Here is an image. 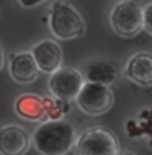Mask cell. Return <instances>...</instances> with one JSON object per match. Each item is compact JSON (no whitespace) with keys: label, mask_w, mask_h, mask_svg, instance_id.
Instances as JSON below:
<instances>
[{"label":"cell","mask_w":152,"mask_h":155,"mask_svg":"<svg viewBox=\"0 0 152 155\" xmlns=\"http://www.w3.org/2000/svg\"><path fill=\"white\" fill-rule=\"evenodd\" d=\"M85 78L80 74V70L72 67H59L54 72H51L49 77V91L57 100H74L79 93L80 87L83 85Z\"/></svg>","instance_id":"obj_6"},{"label":"cell","mask_w":152,"mask_h":155,"mask_svg":"<svg viewBox=\"0 0 152 155\" xmlns=\"http://www.w3.org/2000/svg\"><path fill=\"white\" fill-rule=\"evenodd\" d=\"M75 155H115L118 140L108 129L92 127L74 142Z\"/></svg>","instance_id":"obj_5"},{"label":"cell","mask_w":152,"mask_h":155,"mask_svg":"<svg viewBox=\"0 0 152 155\" xmlns=\"http://www.w3.org/2000/svg\"><path fill=\"white\" fill-rule=\"evenodd\" d=\"M75 103L80 111L87 114L96 116L106 113L113 104V93L108 85H101L95 82H83L79 93L75 95Z\"/></svg>","instance_id":"obj_4"},{"label":"cell","mask_w":152,"mask_h":155,"mask_svg":"<svg viewBox=\"0 0 152 155\" xmlns=\"http://www.w3.org/2000/svg\"><path fill=\"white\" fill-rule=\"evenodd\" d=\"M29 52H31L39 72L51 74L62 65V51L56 41L51 39L39 41L38 44L33 46V49Z\"/></svg>","instance_id":"obj_8"},{"label":"cell","mask_w":152,"mask_h":155,"mask_svg":"<svg viewBox=\"0 0 152 155\" xmlns=\"http://www.w3.org/2000/svg\"><path fill=\"white\" fill-rule=\"evenodd\" d=\"M75 139L74 126L61 118L41 124L33 134V145L41 155H66Z\"/></svg>","instance_id":"obj_1"},{"label":"cell","mask_w":152,"mask_h":155,"mask_svg":"<svg viewBox=\"0 0 152 155\" xmlns=\"http://www.w3.org/2000/svg\"><path fill=\"white\" fill-rule=\"evenodd\" d=\"M126 77L141 87L152 85V57L149 52H136L126 64Z\"/></svg>","instance_id":"obj_10"},{"label":"cell","mask_w":152,"mask_h":155,"mask_svg":"<svg viewBox=\"0 0 152 155\" xmlns=\"http://www.w3.org/2000/svg\"><path fill=\"white\" fill-rule=\"evenodd\" d=\"M80 74L83 75V78L87 82H95V83H101V85L110 87L118 78V67L113 62L96 59V61L87 62Z\"/></svg>","instance_id":"obj_11"},{"label":"cell","mask_w":152,"mask_h":155,"mask_svg":"<svg viewBox=\"0 0 152 155\" xmlns=\"http://www.w3.org/2000/svg\"><path fill=\"white\" fill-rule=\"evenodd\" d=\"M134 121H136V124H137V131H139L137 134H139V136H141V132H142V131H141V123H139V121H137V119H134ZM133 126H134V124H133V121H131V123L128 124V129H129V134H133Z\"/></svg>","instance_id":"obj_15"},{"label":"cell","mask_w":152,"mask_h":155,"mask_svg":"<svg viewBox=\"0 0 152 155\" xmlns=\"http://www.w3.org/2000/svg\"><path fill=\"white\" fill-rule=\"evenodd\" d=\"M115 155H134V153H131V152H116Z\"/></svg>","instance_id":"obj_17"},{"label":"cell","mask_w":152,"mask_h":155,"mask_svg":"<svg viewBox=\"0 0 152 155\" xmlns=\"http://www.w3.org/2000/svg\"><path fill=\"white\" fill-rule=\"evenodd\" d=\"M3 65V51H2V44H0V69Z\"/></svg>","instance_id":"obj_16"},{"label":"cell","mask_w":152,"mask_h":155,"mask_svg":"<svg viewBox=\"0 0 152 155\" xmlns=\"http://www.w3.org/2000/svg\"><path fill=\"white\" fill-rule=\"evenodd\" d=\"M29 149L26 129L16 124H8L0 129V155H25Z\"/></svg>","instance_id":"obj_7"},{"label":"cell","mask_w":152,"mask_h":155,"mask_svg":"<svg viewBox=\"0 0 152 155\" xmlns=\"http://www.w3.org/2000/svg\"><path fill=\"white\" fill-rule=\"evenodd\" d=\"M110 25L123 38L136 36L142 30V7L134 0H121L110 13Z\"/></svg>","instance_id":"obj_3"},{"label":"cell","mask_w":152,"mask_h":155,"mask_svg":"<svg viewBox=\"0 0 152 155\" xmlns=\"http://www.w3.org/2000/svg\"><path fill=\"white\" fill-rule=\"evenodd\" d=\"M15 111L18 116H22L28 121H39L46 116V103L39 96L25 95L16 100Z\"/></svg>","instance_id":"obj_12"},{"label":"cell","mask_w":152,"mask_h":155,"mask_svg":"<svg viewBox=\"0 0 152 155\" xmlns=\"http://www.w3.org/2000/svg\"><path fill=\"white\" fill-rule=\"evenodd\" d=\"M10 75L16 83H33L39 75L35 59H33L31 52H15L10 59Z\"/></svg>","instance_id":"obj_9"},{"label":"cell","mask_w":152,"mask_h":155,"mask_svg":"<svg viewBox=\"0 0 152 155\" xmlns=\"http://www.w3.org/2000/svg\"><path fill=\"white\" fill-rule=\"evenodd\" d=\"M20 5L25 7V8H33V7H38L41 3H44L46 0H18Z\"/></svg>","instance_id":"obj_14"},{"label":"cell","mask_w":152,"mask_h":155,"mask_svg":"<svg viewBox=\"0 0 152 155\" xmlns=\"http://www.w3.org/2000/svg\"><path fill=\"white\" fill-rule=\"evenodd\" d=\"M150 18H152V3H147V5L142 8V28L149 33H152V23H150Z\"/></svg>","instance_id":"obj_13"},{"label":"cell","mask_w":152,"mask_h":155,"mask_svg":"<svg viewBox=\"0 0 152 155\" xmlns=\"http://www.w3.org/2000/svg\"><path fill=\"white\" fill-rule=\"evenodd\" d=\"M49 30L57 39L70 41L83 36L85 21L69 2L56 0L49 8Z\"/></svg>","instance_id":"obj_2"}]
</instances>
